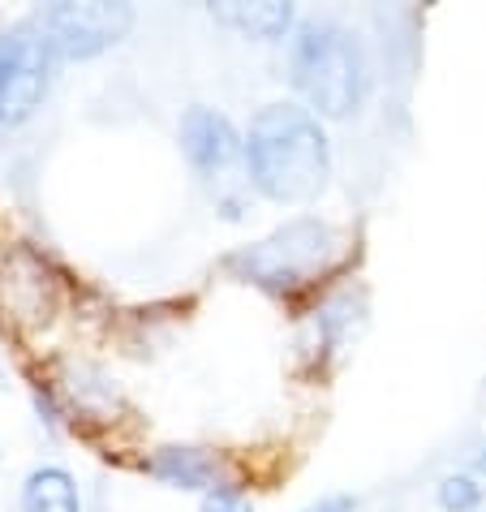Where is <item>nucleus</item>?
I'll use <instances>...</instances> for the list:
<instances>
[{
    "label": "nucleus",
    "mask_w": 486,
    "mask_h": 512,
    "mask_svg": "<svg viewBox=\"0 0 486 512\" xmlns=\"http://www.w3.org/2000/svg\"><path fill=\"white\" fill-rule=\"evenodd\" d=\"M246 164L263 198L271 203H310L332 177V147L319 117L302 104H267L250 121Z\"/></svg>",
    "instance_id": "nucleus-1"
},
{
    "label": "nucleus",
    "mask_w": 486,
    "mask_h": 512,
    "mask_svg": "<svg viewBox=\"0 0 486 512\" xmlns=\"http://www.w3.org/2000/svg\"><path fill=\"white\" fill-rule=\"evenodd\" d=\"M289 69H293V87L310 99V108L319 117H353L366 104L370 65L362 39L332 18H310L297 26Z\"/></svg>",
    "instance_id": "nucleus-2"
},
{
    "label": "nucleus",
    "mask_w": 486,
    "mask_h": 512,
    "mask_svg": "<svg viewBox=\"0 0 486 512\" xmlns=\"http://www.w3.org/2000/svg\"><path fill=\"white\" fill-rule=\"evenodd\" d=\"M340 246L345 241L332 224L302 216L267 233L263 241H254V246L228 254V272H237L241 280L259 284L267 293H297L332 272L340 263Z\"/></svg>",
    "instance_id": "nucleus-3"
},
{
    "label": "nucleus",
    "mask_w": 486,
    "mask_h": 512,
    "mask_svg": "<svg viewBox=\"0 0 486 512\" xmlns=\"http://www.w3.org/2000/svg\"><path fill=\"white\" fill-rule=\"evenodd\" d=\"M56 44L39 22H18L0 31V121L22 125L31 121L52 87Z\"/></svg>",
    "instance_id": "nucleus-4"
},
{
    "label": "nucleus",
    "mask_w": 486,
    "mask_h": 512,
    "mask_svg": "<svg viewBox=\"0 0 486 512\" xmlns=\"http://www.w3.org/2000/svg\"><path fill=\"white\" fill-rule=\"evenodd\" d=\"M39 26L48 31L56 52L69 61H87V56L121 44L134 26V5L121 0H56L39 13Z\"/></svg>",
    "instance_id": "nucleus-5"
},
{
    "label": "nucleus",
    "mask_w": 486,
    "mask_h": 512,
    "mask_svg": "<svg viewBox=\"0 0 486 512\" xmlns=\"http://www.w3.org/2000/svg\"><path fill=\"white\" fill-rule=\"evenodd\" d=\"M181 151L194 164V173H203L211 181V177H224L246 155V142H241V134L233 130V121L224 112L194 104L181 117Z\"/></svg>",
    "instance_id": "nucleus-6"
},
{
    "label": "nucleus",
    "mask_w": 486,
    "mask_h": 512,
    "mask_svg": "<svg viewBox=\"0 0 486 512\" xmlns=\"http://www.w3.org/2000/svg\"><path fill=\"white\" fill-rule=\"evenodd\" d=\"M211 18L224 26H237L250 39H284L293 26V5H280V0H259V5L228 0V5H211Z\"/></svg>",
    "instance_id": "nucleus-7"
},
{
    "label": "nucleus",
    "mask_w": 486,
    "mask_h": 512,
    "mask_svg": "<svg viewBox=\"0 0 486 512\" xmlns=\"http://www.w3.org/2000/svg\"><path fill=\"white\" fill-rule=\"evenodd\" d=\"M151 474L168 482V487H185V491H220L216 487V457H207L203 448H160L151 457Z\"/></svg>",
    "instance_id": "nucleus-8"
},
{
    "label": "nucleus",
    "mask_w": 486,
    "mask_h": 512,
    "mask_svg": "<svg viewBox=\"0 0 486 512\" xmlns=\"http://www.w3.org/2000/svg\"><path fill=\"white\" fill-rule=\"evenodd\" d=\"M22 512H82L74 478L56 465L35 469L22 487Z\"/></svg>",
    "instance_id": "nucleus-9"
},
{
    "label": "nucleus",
    "mask_w": 486,
    "mask_h": 512,
    "mask_svg": "<svg viewBox=\"0 0 486 512\" xmlns=\"http://www.w3.org/2000/svg\"><path fill=\"white\" fill-rule=\"evenodd\" d=\"M439 504L448 512H474L482 504V487L465 474H452V478L439 482Z\"/></svg>",
    "instance_id": "nucleus-10"
},
{
    "label": "nucleus",
    "mask_w": 486,
    "mask_h": 512,
    "mask_svg": "<svg viewBox=\"0 0 486 512\" xmlns=\"http://www.w3.org/2000/svg\"><path fill=\"white\" fill-rule=\"evenodd\" d=\"M203 512H254V508L241 500L237 487H220V491H211L203 500Z\"/></svg>",
    "instance_id": "nucleus-11"
},
{
    "label": "nucleus",
    "mask_w": 486,
    "mask_h": 512,
    "mask_svg": "<svg viewBox=\"0 0 486 512\" xmlns=\"http://www.w3.org/2000/svg\"><path fill=\"white\" fill-rule=\"evenodd\" d=\"M353 504L349 500H323V504H314V508H306V512H349Z\"/></svg>",
    "instance_id": "nucleus-12"
},
{
    "label": "nucleus",
    "mask_w": 486,
    "mask_h": 512,
    "mask_svg": "<svg viewBox=\"0 0 486 512\" xmlns=\"http://www.w3.org/2000/svg\"><path fill=\"white\" fill-rule=\"evenodd\" d=\"M474 465H478V474H486V448L478 452V461H474Z\"/></svg>",
    "instance_id": "nucleus-13"
}]
</instances>
